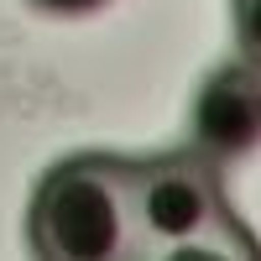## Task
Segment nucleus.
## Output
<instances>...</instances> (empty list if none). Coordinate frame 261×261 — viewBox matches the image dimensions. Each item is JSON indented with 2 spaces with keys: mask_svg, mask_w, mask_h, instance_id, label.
<instances>
[{
  "mask_svg": "<svg viewBox=\"0 0 261 261\" xmlns=\"http://www.w3.org/2000/svg\"><path fill=\"white\" fill-rule=\"evenodd\" d=\"M235 47L251 68H261V0H235Z\"/></svg>",
  "mask_w": 261,
  "mask_h": 261,
  "instance_id": "obj_5",
  "label": "nucleus"
},
{
  "mask_svg": "<svg viewBox=\"0 0 261 261\" xmlns=\"http://www.w3.org/2000/svg\"><path fill=\"white\" fill-rule=\"evenodd\" d=\"M27 246L37 261H136L141 230L125 193V162L99 151L53 162L27 209Z\"/></svg>",
  "mask_w": 261,
  "mask_h": 261,
  "instance_id": "obj_1",
  "label": "nucleus"
},
{
  "mask_svg": "<svg viewBox=\"0 0 261 261\" xmlns=\"http://www.w3.org/2000/svg\"><path fill=\"white\" fill-rule=\"evenodd\" d=\"M37 11H47V16H89L99 6H110V0H32Z\"/></svg>",
  "mask_w": 261,
  "mask_h": 261,
  "instance_id": "obj_6",
  "label": "nucleus"
},
{
  "mask_svg": "<svg viewBox=\"0 0 261 261\" xmlns=\"http://www.w3.org/2000/svg\"><path fill=\"white\" fill-rule=\"evenodd\" d=\"M188 146L214 167H230L261 146V68L235 58L199 84L188 110Z\"/></svg>",
  "mask_w": 261,
  "mask_h": 261,
  "instance_id": "obj_3",
  "label": "nucleus"
},
{
  "mask_svg": "<svg viewBox=\"0 0 261 261\" xmlns=\"http://www.w3.org/2000/svg\"><path fill=\"white\" fill-rule=\"evenodd\" d=\"M136 261H261V241L235 220V209H230V214H220L214 225L183 235V241L141 246Z\"/></svg>",
  "mask_w": 261,
  "mask_h": 261,
  "instance_id": "obj_4",
  "label": "nucleus"
},
{
  "mask_svg": "<svg viewBox=\"0 0 261 261\" xmlns=\"http://www.w3.org/2000/svg\"><path fill=\"white\" fill-rule=\"evenodd\" d=\"M120 162H125V193H130L141 246L183 241V235L214 225L220 214H230L220 167L199 157L193 146L157 151V157H120Z\"/></svg>",
  "mask_w": 261,
  "mask_h": 261,
  "instance_id": "obj_2",
  "label": "nucleus"
}]
</instances>
